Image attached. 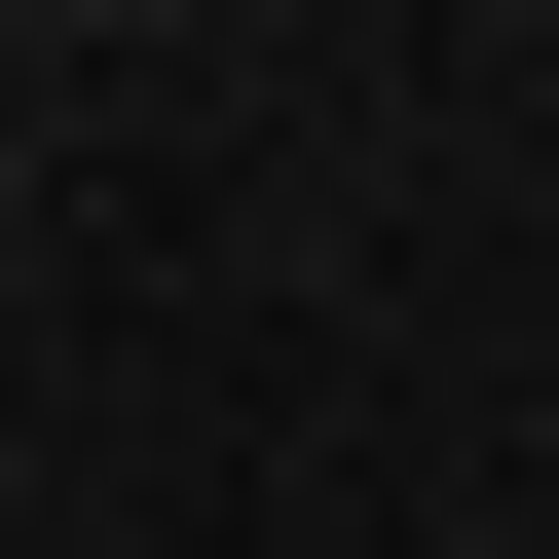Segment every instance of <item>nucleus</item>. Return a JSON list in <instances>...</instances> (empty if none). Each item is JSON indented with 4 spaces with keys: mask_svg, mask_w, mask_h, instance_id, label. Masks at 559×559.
Segmentation results:
<instances>
[{
    "mask_svg": "<svg viewBox=\"0 0 559 559\" xmlns=\"http://www.w3.org/2000/svg\"><path fill=\"white\" fill-rule=\"evenodd\" d=\"M0 187H38V112H0Z\"/></svg>",
    "mask_w": 559,
    "mask_h": 559,
    "instance_id": "obj_1",
    "label": "nucleus"
}]
</instances>
